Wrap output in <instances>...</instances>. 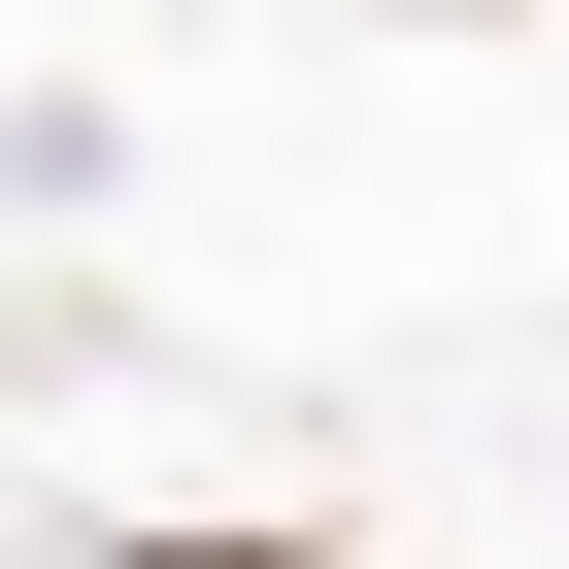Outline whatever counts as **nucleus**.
<instances>
[{"instance_id": "obj_1", "label": "nucleus", "mask_w": 569, "mask_h": 569, "mask_svg": "<svg viewBox=\"0 0 569 569\" xmlns=\"http://www.w3.org/2000/svg\"><path fill=\"white\" fill-rule=\"evenodd\" d=\"M134 569H336V536H134Z\"/></svg>"}]
</instances>
